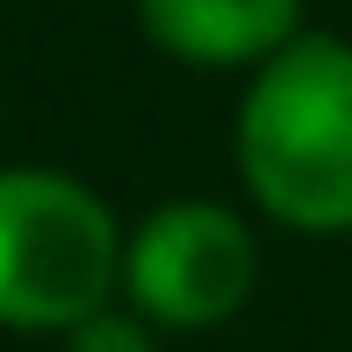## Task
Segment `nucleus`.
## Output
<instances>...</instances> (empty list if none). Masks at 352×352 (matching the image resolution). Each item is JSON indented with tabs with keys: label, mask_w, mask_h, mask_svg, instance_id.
I'll return each instance as SVG.
<instances>
[{
	"label": "nucleus",
	"mask_w": 352,
	"mask_h": 352,
	"mask_svg": "<svg viewBox=\"0 0 352 352\" xmlns=\"http://www.w3.org/2000/svg\"><path fill=\"white\" fill-rule=\"evenodd\" d=\"M237 173L252 201L302 237L352 230V43L295 36L237 108Z\"/></svg>",
	"instance_id": "f257e3e1"
},
{
	"label": "nucleus",
	"mask_w": 352,
	"mask_h": 352,
	"mask_svg": "<svg viewBox=\"0 0 352 352\" xmlns=\"http://www.w3.org/2000/svg\"><path fill=\"white\" fill-rule=\"evenodd\" d=\"M122 274L116 209L51 166H0V331H72Z\"/></svg>",
	"instance_id": "f03ea898"
},
{
	"label": "nucleus",
	"mask_w": 352,
	"mask_h": 352,
	"mask_svg": "<svg viewBox=\"0 0 352 352\" xmlns=\"http://www.w3.org/2000/svg\"><path fill=\"white\" fill-rule=\"evenodd\" d=\"M259 280V245L223 201H166L122 245V287L137 316L166 331H209L245 309Z\"/></svg>",
	"instance_id": "7ed1b4c3"
},
{
	"label": "nucleus",
	"mask_w": 352,
	"mask_h": 352,
	"mask_svg": "<svg viewBox=\"0 0 352 352\" xmlns=\"http://www.w3.org/2000/svg\"><path fill=\"white\" fill-rule=\"evenodd\" d=\"M137 22L166 58L195 72H259L302 36V0H137Z\"/></svg>",
	"instance_id": "20e7f679"
},
{
	"label": "nucleus",
	"mask_w": 352,
	"mask_h": 352,
	"mask_svg": "<svg viewBox=\"0 0 352 352\" xmlns=\"http://www.w3.org/2000/svg\"><path fill=\"white\" fill-rule=\"evenodd\" d=\"M65 352H158L151 316H122V309H94L87 324L65 331Z\"/></svg>",
	"instance_id": "39448f33"
}]
</instances>
